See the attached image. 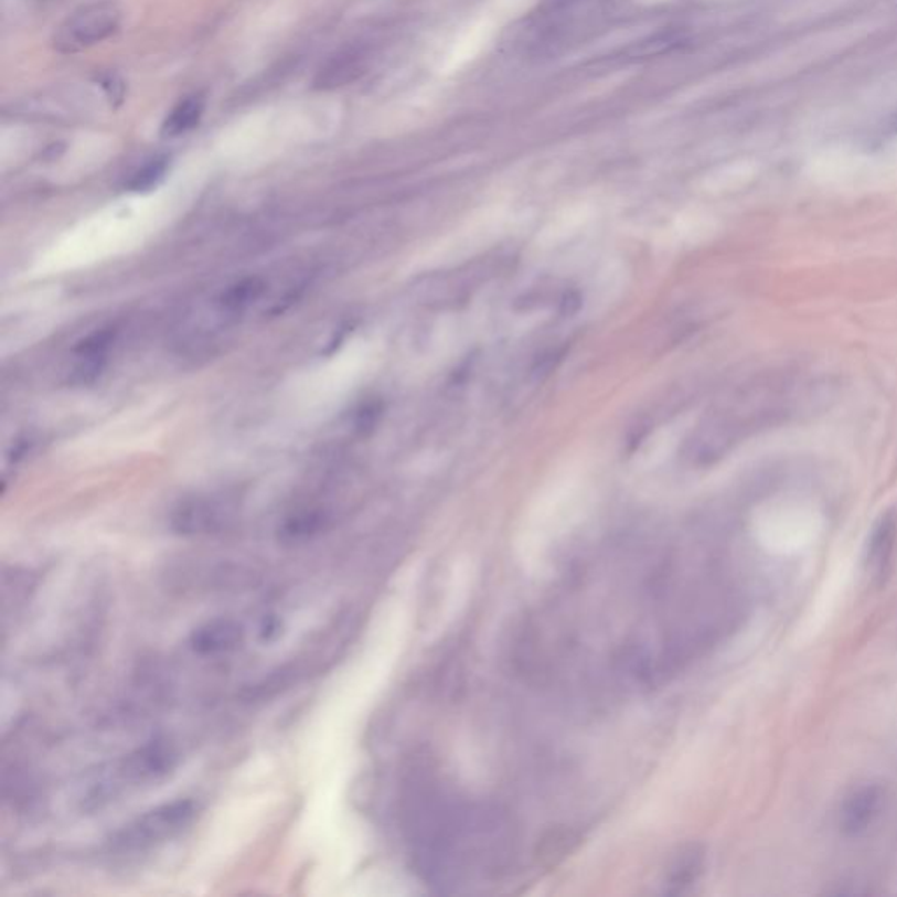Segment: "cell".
<instances>
[{
  "label": "cell",
  "instance_id": "cell-1",
  "mask_svg": "<svg viewBox=\"0 0 897 897\" xmlns=\"http://www.w3.org/2000/svg\"><path fill=\"white\" fill-rule=\"evenodd\" d=\"M178 762L174 745L167 740L148 741L98 768L83 786L79 807L89 813L106 809L124 795L167 779Z\"/></svg>",
  "mask_w": 897,
  "mask_h": 897
},
{
  "label": "cell",
  "instance_id": "cell-2",
  "mask_svg": "<svg viewBox=\"0 0 897 897\" xmlns=\"http://www.w3.org/2000/svg\"><path fill=\"white\" fill-rule=\"evenodd\" d=\"M196 816L199 803L188 798L158 804L121 825L111 834L107 845L115 854H145L181 836L192 827Z\"/></svg>",
  "mask_w": 897,
  "mask_h": 897
},
{
  "label": "cell",
  "instance_id": "cell-3",
  "mask_svg": "<svg viewBox=\"0 0 897 897\" xmlns=\"http://www.w3.org/2000/svg\"><path fill=\"white\" fill-rule=\"evenodd\" d=\"M608 0H542L533 14V50L538 53H553L565 46L570 38L586 29L596 14L607 6Z\"/></svg>",
  "mask_w": 897,
  "mask_h": 897
},
{
  "label": "cell",
  "instance_id": "cell-4",
  "mask_svg": "<svg viewBox=\"0 0 897 897\" xmlns=\"http://www.w3.org/2000/svg\"><path fill=\"white\" fill-rule=\"evenodd\" d=\"M121 23V11L113 2H92L68 14L56 26L53 47L64 55H74L86 47L103 43L116 34Z\"/></svg>",
  "mask_w": 897,
  "mask_h": 897
},
{
  "label": "cell",
  "instance_id": "cell-5",
  "mask_svg": "<svg viewBox=\"0 0 897 897\" xmlns=\"http://www.w3.org/2000/svg\"><path fill=\"white\" fill-rule=\"evenodd\" d=\"M234 506L217 498H190L172 512V530L179 535H211L231 523Z\"/></svg>",
  "mask_w": 897,
  "mask_h": 897
},
{
  "label": "cell",
  "instance_id": "cell-6",
  "mask_svg": "<svg viewBox=\"0 0 897 897\" xmlns=\"http://www.w3.org/2000/svg\"><path fill=\"white\" fill-rule=\"evenodd\" d=\"M369 58V47L362 44L342 47L321 65L312 85L316 89H335L351 85L365 74Z\"/></svg>",
  "mask_w": 897,
  "mask_h": 897
},
{
  "label": "cell",
  "instance_id": "cell-7",
  "mask_svg": "<svg viewBox=\"0 0 897 897\" xmlns=\"http://www.w3.org/2000/svg\"><path fill=\"white\" fill-rule=\"evenodd\" d=\"M882 803H884L882 787L866 783V786L855 789L843 804L842 816H840L843 833L848 836H857L868 830L880 813Z\"/></svg>",
  "mask_w": 897,
  "mask_h": 897
},
{
  "label": "cell",
  "instance_id": "cell-8",
  "mask_svg": "<svg viewBox=\"0 0 897 897\" xmlns=\"http://www.w3.org/2000/svg\"><path fill=\"white\" fill-rule=\"evenodd\" d=\"M244 640L243 626L234 619H213L199 626L190 638L193 651L201 655L226 654L237 649Z\"/></svg>",
  "mask_w": 897,
  "mask_h": 897
},
{
  "label": "cell",
  "instance_id": "cell-9",
  "mask_svg": "<svg viewBox=\"0 0 897 897\" xmlns=\"http://www.w3.org/2000/svg\"><path fill=\"white\" fill-rule=\"evenodd\" d=\"M897 542V520L894 514H885L875 530L868 545V570L873 579L884 580L893 562L894 549Z\"/></svg>",
  "mask_w": 897,
  "mask_h": 897
},
{
  "label": "cell",
  "instance_id": "cell-10",
  "mask_svg": "<svg viewBox=\"0 0 897 897\" xmlns=\"http://www.w3.org/2000/svg\"><path fill=\"white\" fill-rule=\"evenodd\" d=\"M205 111V97L202 94L188 95L181 98L171 113L167 115L162 125V137L175 139L192 132L196 125L201 124Z\"/></svg>",
  "mask_w": 897,
  "mask_h": 897
},
{
  "label": "cell",
  "instance_id": "cell-11",
  "mask_svg": "<svg viewBox=\"0 0 897 897\" xmlns=\"http://www.w3.org/2000/svg\"><path fill=\"white\" fill-rule=\"evenodd\" d=\"M324 515L321 512H300V514L291 515L290 520H286L279 530V538L285 544H302V542L311 541L312 536L318 535L324 527Z\"/></svg>",
  "mask_w": 897,
  "mask_h": 897
},
{
  "label": "cell",
  "instance_id": "cell-12",
  "mask_svg": "<svg viewBox=\"0 0 897 897\" xmlns=\"http://www.w3.org/2000/svg\"><path fill=\"white\" fill-rule=\"evenodd\" d=\"M703 868V854L696 846H691L687 851L682 852L673 863L668 876V887L670 893H682L687 885L696 880L697 875Z\"/></svg>",
  "mask_w": 897,
  "mask_h": 897
},
{
  "label": "cell",
  "instance_id": "cell-13",
  "mask_svg": "<svg viewBox=\"0 0 897 897\" xmlns=\"http://www.w3.org/2000/svg\"><path fill=\"white\" fill-rule=\"evenodd\" d=\"M167 171H169V158L167 157H157L151 158L149 162H146L145 165L139 167L130 179H128L127 188L128 192L132 193H148L158 184L162 183L163 178H165Z\"/></svg>",
  "mask_w": 897,
  "mask_h": 897
},
{
  "label": "cell",
  "instance_id": "cell-14",
  "mask_svg": "<svg viewBox=\"0 0 897 897\" xmlns=\"http://www.w3.org/2000/svg\"><path fill=\"white\" fill-rule=\"evenodd\" d=\"M579 842L577 834L570 830L551 831L542 840L538 848V861L545 866H556L557 861L563 859L566 854H570L575 843Z\"/></svg>",
  "mask_w": 897,
  "mask_h": 897
},
{
  "label": "cell",
  "instance_id": "cell-15",
  "mask_svg": "<svg viewBox=\"0 0 897 897\" xmlns=\"http://www.w3.org/2000/svg\"><path fill=\"white\" fill-rule=\"evenodd\" d=\"M264 291V282L260 279H244L237 282L223 293L222 306L226 311L238 312L246 309L249 303L255 302Z\"/></svg>",
  "mask_w": 897,
  "mask_h": 897
},
{
  "label": "cell",
  "instance_id": "cell-16",
  "mask_svg": "<svg viewBox=\"0 0 897 897\" xmlns=\"http://www.w3.org/2000/svg\"><path fill=\"white\" fill-rule=\"evenodd\" d=\"M100 86L106 89L107 97H109L113 104L124 103L125 85L116 74H107V76H104L103 79H100Z\"/></svg>",
  "mask_w": 897,
  "mask_h": 897
}]
</instances>
